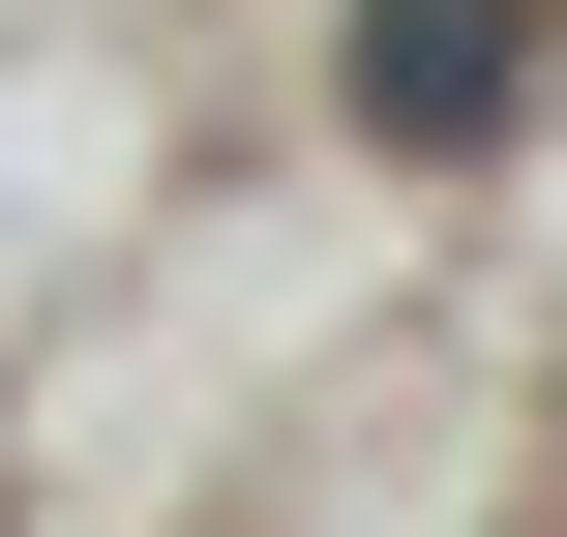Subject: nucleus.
<instances>
[{
    "instance_id": "1",
    "label": "nucleus",
    "mask_w": 567,
    "mask_h": 537,
    "mask_svg": "<svg viewBox=\"0 0 567 537\" xmlns=\"http://www.w3.org/2000/svg\"><path fill=\"white\" fill-rule=\"evenodd\" d=\"M359 90H389V120H508V0H419V30H359Z\"/></svg>"
}]
</instances>
